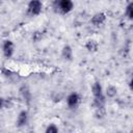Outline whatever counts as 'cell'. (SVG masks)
Returning a JSON list of instances; mask_svg holds the SVG:
<instances>
[{"label": "cell", "instance_id": "1", "mask_svg": "<svg viewBox=\"0 0 133 133\" xmlns=\"http://www.w3.org/2000/svg\"><path fill=\"white\" fill-rule=\"evenodd\" d=\"M91 94L94 97V105L95 107H101V106H105V101H106V97L104 95V90H103V86L100 82H95L91 86Z\"/></svg>", "mask_w": 133, "mask_h": 133}, {"label": "cell", "instance_id": "2", "mask_svg": "<svg viewBox=\"0 0 133 133\" xmlns=\"http://www.w3.org/2000/svg\"><path fill=\"white\" fill-rule=\"evenodd\" d=\"M56 8L60 14H69L73 10L74 8V3L72 0H56L55 1Z\"/></svg>", "mask_w": 133, "mask_h": 133}, {"label": "cell", "instance_id": "3", "mask_svg": "<svg viewBox=\"0 0 133 133\" xmlns=\"http://www.w3.org/2000/svg\"><path fill=\"white\" fill-rule=\"evenodd\" d=\"M42 9H43V3L41 0H30L28 2V5H27V12L34 17V16H37L42 12Z\"/></svg>", "mask_w": 133, "mask_h": 133}, {"label": "cell", "instance_id": "4", "mask_svg": "<svg viewBox=\"0 0 133 133\" xmlns=\"http://www.w3.org/2000/svg\"><path fill=\"white\" fill-rule=\"evenodd\" d=\"M2 53L5 58H10L15 53V44L10 39H5L2 44Z\"/></svg>", "mask_w": 133, "mask_h": 133}, {"label": "cell", "instance_id": "5", "mask_svg": "<svg viewBox=\"0 0 133 133\" xmlns=\"http://www.w3.org/2000/svg\"><path fill=\"white\" fill-rule=\"evenodd\" d=\"M80 102V96L78 95V92L73 91L71 92L68 97H66V105L69 106V108L74 109L79 105Z\"/></svg>", "mask_w": 133, "mask_h": 133}, {"label": "cell", "instance_id": "6", "mask_svg": "<svg viewBox=\"0 0 133 133\" xmlns=\"http://www.w3.org/2000/svg\"><path fill=\"white\" fill-rule=\"evenodd\" d=\"M105 21H106V15L103 12H97L90 19V23L95 27H100L105 23Z\"/></svg>", "mask_w": 133, "mask_h": 133}, {"label": "cell", "instance_id": "7", "mask_svg": "<svg viewBox=\"0 0 133 133\" xmlns=\"http://www.w3.org/2000/svg\"><path fill=\"white\" fill-rule=\"evenodd\" d=\"M28 119H29L28 112H27L26 110H22V111H20L19 114H18V117H17V122H16L17 127L21 128V127L26 126L27 123H28Z\"/></svg>", "mask_w": 133, "mask_h": 133}, {"label": "cell", "instance_id": "8", "mask_svg": "<svg viewBox=\"0 0 133 133\" xmlns=\"http://www.w3.org/2000/svg\"><path fill=\"white\" fill-rule=\"evenodd\" d=\"M61 57L65 61H72L74 57V52L73 49L70 45H64L61 49Z\"/></svg>", "mask_w": 133, "mask_h": 133}, {"label": "cell", "instance_id": "9", "mask_svg": "<svg viewBox=\"0 0 133 133\" xmlns=\"http://www.w3.org/2000/svg\"><path fill=\"white\" fill-rule=\"evenodd\" d=\"M104 95H105V97H107L109 99H113L117 95V88H116V86L115 85H112V84H109L106 87Z\"/></svg>", "mask_w": 133, "mask_h": 133}, {"label": "cell", "instance_id": "10", "mask_svg": "<svg viewBox=\"0 0 133 133\" xmlns=\"http://www.w3.org/2000/svg\"><path fill=\"white\" fill-rule=\"evenodd\" d=\"M20 95L22 96L24 101H26L27 103L30 102V100H31V91L29 90V88L26 85H23V86L20 87Z\"/></svg>", "mask_w": 133, "mask_h": 133}, {"label": "cell", "instance_id": "11", "mask_svg": "<svg viewBox=\"0 0 133 133\" xmlns=\"http://www.w3.org/2000/svg\"><path fill=\"white\" fill-rule=\"evenodd\" d=\"M85 48H86V50L88 52H96L99 49V44L95 39H88L85 43Z\"/></svg>", "mask_w": 133, "mask_h": 133}, {"label": "cell", "instance_id": "12", "mask_svg": "<svg viewBox=\"0 0 133 133\" xmlns=\"http://www.w3.org/2000/svg\"><path fill=\"white\" fill-rule=\"evenodd\" d=\"M125 15H126V17H127L129 20H132V19H133V3H132V2L128 3V5L126 6Z\"/></svg>", "mask_w": 133, "mask_h": 133}, {"label": "cell", "instance_id": "13", "mask_svg": "<svg viewBox=\"0 0 133 133\" xmlns=\"http://www.w3.org/2000/svg\"><path fill=\"white\" fill-rule=\"evenodd\" d=\"M105 106H101V107H96V111H95V116L97 118H103L105 116Z\"/></svg>", "mask_w": 133, "mask_h": 133}, {"label": "cell", "instance_id": "14", "mask_svg": "<svg viewBox=\"0 0 133 133\" xmlns=\"http://www.w3.org/2000/svg\"><path fill=\"white\" fill-rule=\"evenodd\" d=\"M58 131H59V129H58V127L55 124H50L45 129V132L46 133H57Z\"/></svg>", "mask_w": 133, "mask_h": 133}, {"label": "cell", "instance_id": "15", "mask_svg": "<svg viewBox=\"0 0 133 133\" xmlns=\"http://www.w3.org/2000/svg\"><path fill=\"white\" fill-rule=\"evenodd\" d=\"M4 106V99L2 97H0V109H2Z\"/></svg>", "mask_w": 133, "mask_h": 133}]
</instances>
